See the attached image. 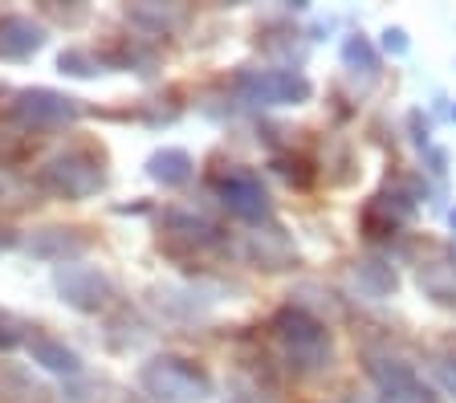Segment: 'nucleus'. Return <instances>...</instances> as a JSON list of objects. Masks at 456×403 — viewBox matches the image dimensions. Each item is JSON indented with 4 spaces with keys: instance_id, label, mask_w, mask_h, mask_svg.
Returning a JSON list of instances; mask_svg holds the SVG:
<instances>
[{
    "instance_id": "f257e3e1",
    "label": "nucleus",
    "mask_w": 456,
    "mask_h": 403,
    "mask_svg": "<svg viewBox=\"0 0 456 403\" xmlns=\"http://www.w3.org/2000/svg\"><path fill=\"white\" fill-rule=\"evenodd\" d=\"M139 383L163 403H200L212 395L208 375L196 371L183 359H151V363L142 367Z\"/></svg>"
},
{
    "instance_id": "f03ea898",
    "label": "nucleus",
    "mask_w": 456,
    "mask_h": 403,
    "mask_svg": "<svg viewBox=\"0 0 456 403\" xmlns=\"http://www.w3.org/2000/svg\"><path fill=\"white\" fill-rule=\"evenodd\" d=\"M41 183H45L49 192L66 196V200H82V196H94L102 188V164H98L94 155L66 151L41 167Z\"/></svg>"
},
{
    "instance_id": "7ed1b4c3",
    "label": "nucleus",
    "mask_w": 456,
    "mask_h": 403,
    "mask_svg": "<svg viewBox=\"0 0 456 403\" xmlns=\"http://www.w3.org/2000/svg\"><path fill=\"white\" fill-rule=\"evenodd\" d=\"M273 326H277V338L285 343V351H289V359H297L302 367L330 363V338H326V330L318 326L314 318H305L302 310H281Z\"/></svg>"
},
{
    "instance_id": "20e7f679",
    "label": "nucleus",
    "mask_w": 456,
    "mask_h": 403,
    "mask_svg": "<svg viewBox=\"0 0 456 403\" xmlns=\"http://www.w3.org/2000/svg\"><path fill=\"white\" fill-rule=\"evenodd\" d=\"M53 286L74 310H102L110 302V278L98 265H61Z\"/></svg>"
},
{
    "instance_id": "39448f33",
    "label": "nucleus",
    "mask_w": 456,
    "mask_h": 403,
    "mask_svg": "<svg viewBox=\"0 0 456 403\" xmlns=\"http://www.w3.org/2000/svg\"><path fill=\"white\" fill-rule=\"evenodd\" d=\"M240 86L253 102L265 106H289V102H305L310 98V82L302 74H289V69H265V74H245Z\"/></svg>"
},
{
    "instance_id": "423d86ee",
    "label": "nucleus",
    "mask_w": 456,
    "mask_h": 403,
    "mask_svg": "<svg viewBox=\"0 0 456 403\" xmlns=\"http://www.w3.org/2000/svg\"><path fill=\"white\" fill-rule=\"evenodd\" d=\"M216 192H220V200L237 212V216H245V221H256V216L269 212V196H265V188H261V180L240 172V167L216 175Z\"/></svg>"
},
{
    "instance_id": "0eeeda50",
    "label": "nucleus",
    "mask_w": 456,
    "mask_h": 403,
    "mask_svg": "<svg viewBox=\"0 0 456 403\" xmlns=\"http://www.w3.org/2000/svg\"><path fill=\"white\" fill-rule=\"evenodd\" d=\"M77 98L57 94V90H25L17 94V115L25 123H74L77 118Z\"/></svg>"
},
{
    "instance_id": "6e6552de",
    "label": "nucleus",
    "mask_w": 456,
    "mask_h": 403,
    "mask_svg": "<svg viewBox=\"0 0 456 403\" xmlns=\"http://www.w3.org/2000/svg\"><path fill=\"white\" fill-rule=\"evenodd\" d=\"M45 45V29L33 17H0V58H28Z\"/></svg>"
},
{
    "instance_id": "1a4fd4ad",
    "label": "nucleus",
    "mask_w": 456,
    "mask_h": 403,
    "mask_svg": "<svg viewBox=\"0 0 456 403\" xmlns=\"http://www.w3.org/2000/svg\"><path fill=\"white\" fill-rule=\"evenodd\" d=\"M86 245H90V240L77 229H45L28 240V253H33V257H45V261H66V257L86 253Z\"/></svg>"
},
{
    "instance_id": "9d476101",
    "label": "nucleus",
    "mask_w": 456,
    "mask_h": 403,
    "mask_svg": "<svg viewBox=\"0 0 456 403\" xmlns=\"http://www.w3.org/2000/svg\"><path fill=\"white\" fill-rule=\"evenodd\" d=\"M28 355H33V363H41L53 375H77L82 371V359H77L66 343H57V338H49V334L28 338Z\"/></svg>"
},
{
    "instance_id": "9b49d317",
    "label": "nucleus",
    "mask_w": 456,
    "mask_h": 403,
    "mask_svg": "<svg viewBox=\"0 0 456 403\" xmlns=\"http://www.w3.org/2000/svg\"><path fill=\"white\" fill-rule=\"evenodd\" d=\"M147 175H151L155 183H163V188H180V183L191 180V155L175 151V147L155 151L151 159H147Z\"/></svg>"
},
{
    "instance_id": "f8f14e48",
    "label": "nucleus",
    "mask_w": 456,
    "mask_h": 403,
    "mask_svg": "<svg viewBox=\"0 0 456 403\" xmlns=\"http://www.w3.org/2000/svg\"><path fill=\"white\" fill-rule=\"evenodd\" d=\"M0 395L12 403H45V387L20 367H0Z\"/></svg>"
},
{
    "instance_id": "ddd939ff",
    "label": "nucleus",
    "mask_w": 456,
    "mask_h": 403,
    "mask_svg": "<svg viewBox=\"0 0 456 403\" xmlns=\"http://www.w3.org/2000/svg\"><path fill=\"white\" fill-rule=\"evenodd\" d=\"M61 69L74 77H90L98 69V61L90 58V53H82V49H66V53H61Z\"/></svg>"
},
{
    "instance_id": "4468645a",
    "label": "nucleus",
    "mask_w": 456,
    "mask_h": 403,
    "mask_svg": "<svg viewBox=\"0 0 456 403\" xmlns=\"http://www.w3.org/2000/svg\"><path fill=\"white\" fill-rule=\"evenodd\" d=\"M342 53H346V61H351V66H359V61H362V69H375V49L367 45V37H351Z\"/></svg>"
},
{
    "instance_id": "2eb2a0df",
    "label": "nucleus",
    "mask_w": 456,
    "mask_h": 403,
    "mask_svg": "<svg viewBox=\"0 0 456 403\" xmlns=\"http://www.w3.org/2000/svg\"><path fill=\"white\" fill-rule=\"evenodd\" d=\"M20 343V334H17V326H12L9 318H0V351H12V346Z\"/></svg>"
},
{
    "instance_id": "dca6fc26",
    "label": "nucleus",
    "mask_w": 456,
    "mask_h": 403,
    "mask_svg": "<svg viewBox=\"0 0 456 403\" xmlns=\"http://www.w3.org/2000/svg\"><path fill=\"white\" fill-rule=\"evenodd\" d=\"M436 375L444 379L448 391H456V363H436Z\"/></svg>"
},
{
    "instance_id": "f3484780",
    "label": "nucleus",
    "mask_w": 456,
    "mask_h": 403,
    "mask_svg": "<svg viewBox=\"0 0 456 403\" xmlns=\"http://www.w3.org/2000/svg\"><path fill=\"white\" fill-rule=\"evenodd\" d=\"M383 37H387V41H383V45H387V49H395V53H403V49H408V41H403V33H399V29H387V33H383Z\"/></svg>"
},
{
    "instance_id": "a211bd4d",
    "label": "nucleus",
    "mask_w": 456,
    "mask_h": 403,
    "mask_svg": "<svg viewBox=\"0 0 456 403\" xmlns=\"http://www.w3.org/2000/svg\"><path fill=\"white\" fill-rule=\"evenodd\" d=\"M12 240H17V237H12L9 229H0V249H4V245H12Z\"/></svg>"
},
{
    "instance_id": "6ab92c4d",
    "label": "nucleus",
    "mask_w": 456,
    "mask_h": 403,
    "mask_svg": "<svg viewBox=\"0 0 456 403\" xmlns=\"http://www.w3.org/2000/svg\"><path fill=\"white\" fill-rule=\"evenodd\" d=\"M12 188H9V180H0V200H4V196H9Z\"/></svg>"
},
{
    "instance_id": "aec40b11",
    "label": "nucleus",
    "mask_w": 456,
    "mask_h": 403,
    "mask_svg": "<svg viewBox=\"0 0 456 403\" xmlns=\"http://www.w3.org/2000/svg\"><path fill=\"white\" fill-rule=\"evenodd\" d=\"M452 229H456V212H452Z\"/></svg>"
}]
</instances>
